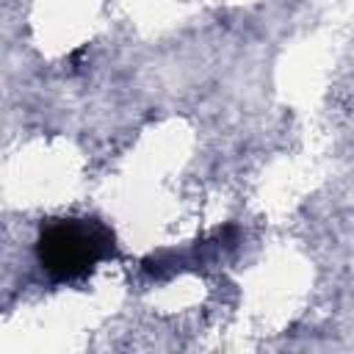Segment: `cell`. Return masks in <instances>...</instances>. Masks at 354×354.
Listing matches in <instances>:
<instances>
[{"mask_svg": "<svg viewBox=\"0 0 354 354\" xmlns=\"http://www.w3.org/2000/svg\"><path fill=\"white\" fill-rule=\"evenodd\" d=\"M111 254L113 232L97 218H53L36 241V257L55 282L83 279Z\"/></svg>", "mask_w": 354, "mask_h": 354, "instance_id": "obj_1", "label": "cell"}]
</instances>
